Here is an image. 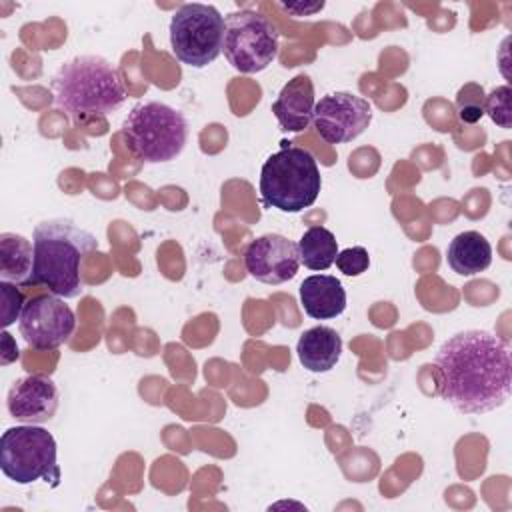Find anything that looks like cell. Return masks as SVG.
I'll list each match as a JSON object with an SVG mask.
<instances>
[{
	"label": "cell",
	"mask_w": 512,
	"mask_h": 512,
	"mask_svg": "<svg viewBox=\"0 0 512 512\" xmlns=\"http://www.w3.org/2000/svg\"><path fill=\"white\" fill-rule=\"evenodd\" d=\"M438 394L460 414H486L510 398V350L488 330H462L434 356Z\"/></svg>",
	"instance_id": "obj_1"
},
{
	"label": "cell",
	"mask_w": 512,
	"mask_h": 512,
	"mask_svg": "<svg viewBox=\"0 0 512 512\" xmlns=\"http://www.w3.org/2000/svg\"><path fill=\"white\" fill-rule=\"evenodd\" d=\"M34 262L26 288L44 286L48 294L78 298L82 294V262L98 248L92 232L72 220L52 218L36 224L32 232Z\"/></svg>",
	"instance_id": "obj_2"
},
{
	"label": "cell",
	"mask_w": 512,
	"mask_h": 512,
	"mask_svg": "<svg viewBox=\"0 0 512 512\" xmlns=\"http://www.w3.org/2000/svg\"><path fill=\"white\" fill-rule=\"evenodd\" d=\"M50 90L56 106L74 124L106 116L126 102V88L120 72L102 56L84 54L60 64L52 76Z\"/></svg>",
	"instance_id": "obj_3"
},
{
	"label": "cell",
	"mask_w": 512,
	"mask_h": 512,
	"mask_svg": "<svg viewBox=\"0 0 512 512\" xmlns=\"http://www.w3.org/2000/svg\"><path fill=\"white\" fill-rule=\"evenodd\" d=\"M320 188L322 176L316 158L306 148L286 144L262 164L260 196L270 208L302 212L316 202Z\"/></svg>",
	"instance_id": "obj_4"
},
{
	"label": "cell",
	"mask_w": 512,
	"mask_h": 512,
	"mask_svg": "<svg viewBox=\"0 0 512 512\" xmlns=\"http://www.w3.org/2000/svg\"><path fill=\"white\" fill-rule=\"evenodd\" d=\"M122 138L136 160L170 162L186 146L188 122L180 110L164 102H140L124 118Z\"/></svg>",
	"instance_id": "obj_5"
},
{
	"label": "cell",
	"mask_w": 512,
	"mask_h": 512,
	"mask_svg": "<svg viewBox=\"0 0 512 512\" xmlns=\"http://www.w3.org/2000/svg\"><path fill=\"white\" fill-rule=\"evenodd\" d=\"M54 436L38 424L8 428L0 438V470L14 484H34L38 480L58 486L60 468Z\"/></svg>",
	"instance_id": "obj_6"
},
{
	"label": "cell",
	"mask_w": 512,
	"mask_h": 512,
	"mask_svg": "<svg viewBox=\"0 0 512 512\" xmlns=\"http://www.w3.org/2000/svg\"><path fill=\"white\" fill-rule=\"evenodd\" d=\"M224 30L226 22L218 8L200 2L182 4L174 12L168 28L172 54L182 64L206 68L222 52Z\"/></svg>",
	"instance_id": "obj_7"
},
{
	"label": "cell",
	"mask_w": 512,
	"mask_h": 512,
	"mask_svg": "<svg viewBox=\"0 0 512 512\" xmlns=\"http://www.w3.org/2000/svg\"><path fill=\"white\" fill-rule=\"evenodd\" d=\"M222 52L240 74L266 70L278 56V32L274 24L256 10H236L226 18Z\"/></svg>",
	"instance_id": "obj_8"
},
{
	"label": "cell",
	"mask_w": 512,
	"mask_h": 512,
	"mask_svg": "<svg viewBox=\"0 0 512 512\" xmlns=\"http://www.w3.org/2000/svg\"><path fill=\"white\" fill-rule=\"evenodd\" d=\"M18 328L30 348L54 350L72 336L76 316L64 298L40 294L26 302Z\"/></svg>",
	"instance_id": "obj_9"
},
{
	"label": "cell",
	"mask_w": 512,
	"mask_h": 512,
	"mask_svg": "<svg viewBox=\"0 0 512 512\" xmlns=\"http://www.w3.org/2000/svg\"><path fill=\"white\" fill-rule=\"evenodd\" d=\"M312 122L328 144L352 142L370 126L372 106L358 94L332 92L316 102Z\"/></svg>",
	"instance_id": "obj_10"
},
{
	"label": "cell",
	"mask_w": 512,
	"mask_h": 512,
	"mask_svg": "<svg viewBox=\"0 0 512 512\" xmlns=\"http://www.w3.org/2000/svg\"><path fill=\"white\" fill-rule=\"evenodd\" d=\"M246 272L262 284H284L300 268L298 244L282 234H262L244 250Z\"/></svg>",
	"instance_id": "obj_11"
},
{
	"label": "cell",
	"mask_w": 512,
	"mask_h": 512,
	"mask_svg": "<svg viewBox=\"0 0 512 512\" xmlns=\"http://www.w3.org/2000/svg\"><path fill=\"white\" fill-rule=\"evenodd\" d=\"M58 386L50 376L28 374L16 380L8 392V412L24 424L48 422L58 410Z\"/></svg>",
	"instance_id": "obj_12"
},
{
	"label": "cell",
	"mask_w": 512,
	"mask_h": 512,
	"mask_svg": "<svg viewBox=\"0 0 512 512\" xmlns=\"http://www.w3.org/2000/svg\"><path fill=\"white\" fill-rule=\"evenodd\" d=\"M314 84L306 74H298L288 80L278 98L272 102V114L286 132H304L314 118Z\"/></svg>",
	"instance_id": "obj_13"
},
{
	"label": "cell",
	"mask_w": 512,
	"mask_h": 512,
	"mask_svg": "<svg viewBox=\"0 0 512 512\" xmlns=\"http://www.w3.org/2000/svg\"><path fill=\"white\" fill-rule=\"evenodd\" d=\"M300 304L304 312L314 320H332L346 308V290L336 276L312 274L302 280Z\"/></svg>",
	"instance_id": "obj_14"
},
{
	"label": "cell",
	"mask_w": 512,
	"mask_h": 512,
	"mask_svg": "<svg viewBox=\"0 0 512 512\" xmlns=\"http://www.w3.org/2000/svg\"><path fill=\"white\" fill-rule=\"evenodd\" d=\"M300 364L310 372L332 370L342 354V338L330 326H314L300 334L296 344Z\"/></svg>",
	"instance_id": "obj_15"
},
{
	"label": "cell",
	"mask_w": 512,
	"mask_h": 512,
	"mask_svg": "<svg viewBox=\"0 0 512 512\" xmlns=\"http://www.w3.org/2000/svg\"><path fill=\"white\" fill-rule=\"evenodd\" d=\"M448 266L460 276H474L492 264V246L484 234L466 230L456 234L446 248Z\"/></svg>",
	"instance_id": "obj_16"
},
{
	"label": "cell",
	"mask_w": 512,
	"mask_h": 512,
	"mask_svg": "<svg viewBox=\"0 0 512 512\" xmlns=\"http://www.w3.org/2000/svg\"><path fill=\"white\" fill-rule=\"evenodd\" d=\"M34 248L30 240L14 232L0 234V280L24 286L32 274Z\"/></svg>",
	"instance_id": "obj_17"
},
{
	"label": "cell",
	"mask_w": 512,
	"mask_h": 512,
	"mask_svg": "<svg viewBox=\"0 0 512 512\" xmlns=\"http://www.w3.org/2000/svg\"><path fill=\"white\" fill-rule=\"evenodd\" d=\"M298 254L308 270H328L338 256L336 236L324 226H310L298 240Z\"/></svg>",
	"instance_id": "obj_18"
},
{
	"label": "cell",
	"mask_w": 512,
	"mask_h": 512,
	"mask_svg": "<svg viewBox=\"0 0 512 512\" xmlns=\"http://www.w3.org/2000/svg\"><path fill=\"white\" fill-rule=\"evenodd\" d=\"M484 90L480 84L468 82L456 94V112L464 124H476L484 116Z\"/></svg>",
	"instance_id": "obj_19"
},
{
	"label": "cell",
	"mask_w": 512,
	"mask_h": 512,
	"mask_svg": "<svg viewBox=\"0 0 512 512\" xmlns=\"http://www.w3.org/2000/svg\"><path fill=\"white\" fill-rule=\"evenodd\" d=\"M510 96H512L510 86H496L490 94L484 96V114H488L490 120L504 130L512 128Z\"/></svg>",
	"instance_id": "obj_20"
},
{
	"label": "cell",
	"mask_w": 512,
	"mask_h": 512,
	"mask_svg": "<svg viewBox=\"0 0 512 512\" xmlns=\"http://www.w3.org/2000/svg\"><path fill=\"white\" fill-rule=\"evenodd\" d=\"M0 318H2V326L8 328L10 324H14L16 320H20L22 310H24V294L16 288V284L12 282H2L0 280Z\"/></svg>",
	"instance_id": "obj_21"
},
{
	"label": "cell",
	"mask_w": 512,
	"mask_h": 512,
	"mask_svg": "<svg viewBox=\"0 0 512 512\" xmlns=\"http://www.w3.org/2000/svg\"><path fill=\"white\" fill-rule=\"evenodd\" d=\"M334 262L342 274L360 276L362 272L368 270L370 256L364 246H350V248H344L342 252H338Z\"/></svg>",
	"instance_id": "obj_22"
}]
</instances>
